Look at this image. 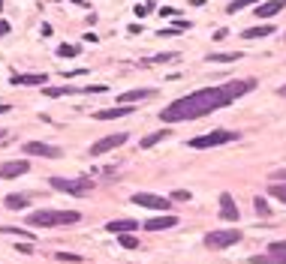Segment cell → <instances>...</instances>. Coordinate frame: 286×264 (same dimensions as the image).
Returning a JSON list of instances; mask_svg holds the SVG:
<instances>
[{
  "label": "cell",
  "instance_id": "1",
  "mask_svg": "<svg viewBox=\"0 0 286 264\" xmlns=\"http://www.w3.org/2000/svg\"><path fill=\"white\" fill-rule=\"evenodd\" d=\"M256 87V78H244V81H229V84H211L202 87L196 93H187L181 99H175L172 105H166L160 111L163 123H178V120H199L205 114H214V111L226 108L229 102H235L238 96L250 93Z\"/></svg>",
  "mask_w": 286,
  "mask_h": 264
},
{
  "label": "cell",
  "instance_id": "2",
  "mask_svg": "<svg viewBox=\"0 0 286 264\" xmlns=\"http://www.w3.org/2000/svg\"><path fill=\"white\" fill-rule=\"evenodd\" d=\"M79 210H33L27 216V225H40V228H51V225H73L79 222Z\"/></svg>",
  "mask_w": 286,
  "mask_h": 264
},
{
  "label": "cell",
  "instance_id": "3",
  "mask_svg": "<svg viewBox=\"0 0 286 264\" xmlns=\"http://www.w3.org/2000/svg\"><path fill=\"white\" fill-rule=\"evenodd\" d=\"M51 189L66 192V195H88L94 189L91 177H51Z\"/></svg>",
  "mask_w": 286,
  "mask_h": 264
},
{
  "label": "cell",
  "instance_id": "4",
  "mask_svg": "<svg viewBox=\"0 0 286 264\" xmlns=\"http://www.w3.org/2000/svg\"><path fill=\"white\" fill-rule=\"evenodd\" d=\"M241 132H229V129H214V132H205L199 138L190 141L193 150H205V147H220V144H229V141H238Z\"/></svg>",
  "mask_w": 286,
  "mask_h": 264
},
{
  "label": "cell",
  "instance_id": "5",
  "mask_svg": "<svg viewBox=\"0 0 286 264\" xmlns=\"http://www.w3.org/2000/svg\"><path fill=\"white\" fill-rule=\"evenodd\" d=\"M241 240V231L238 228H220V231H211L208 237H205V246H211V249H226V246H232V243H238Z\"/></svg>",
  "mask_w": 286,
  "mask_h": 264
},
{
  "label": "cell",
  "instance_id": "6",
  "mask_svg": "<svg viewBox=\"0 0 286 264\" xmlns=\"http://www.w3.org/2000/svg\"><path fill=\"white\" fill-rule=\"evenodd\" d=\"M24 153L27 156H46V159H60L63 150L54 147V144H43V141H27L24 144Z\"/></svg>",
  "mask_w": 286,
  "mask_h": 264
},
{
  "label": "cell",
  "instance_id": "7",
  "mask_svg": "<svg viewBox=\"0 0 286 264\" xmlns=\"http://www.w3.org/2000/svg\"><path fill=\"white\" fill-rule=\"evenodd\" d=\"M133 204H136V207H148V210H163V213L172 207L169 198H160V195H151V192H136V195H133Z\"/></svg>",
  "mask_w": 286,
  "mask_h": 264
},
{
  "label": "cell",
  "instance_id": "8",
  "mask_svg": "<svg viewBox=\"0 0 286 264\" xmlns=\"http://www.w3.org/2000/svg\"><path fill=\"white\" fill-rule=\"evenodd\" d=\"M124 141H127V132H118V135H105V138H99L96 144H91V156H102V153H109V150L121 147Z\"/></svg>",
  "mask_w": 286,
  "mask_h": 264
},
{
  "label": "cell",
  "instance_id": "9",
  "mask_svg": "<svg viewBox=\"0 0 286 264\" xmlns=\"http://www.w3.org/2000/svg\"><path fill=\"white\" fill-rule=\"evenodd\" d=\"M286 9V0H268V3H259L256 6V18H274L277 12H283Z\"/></svg>",
  "mask_w": 286,
  "mask_h": 264
},
{
  "label": "cell",
  "instance_id": "10",
  "mask_svg": "<svg viewBox=\"0 0 286 264\" xmlns=\"http://www.w3.org/2000/svg\"><path fill=\"white\" fill-rule=\"evenodd\" d=\"M30 168L27 159H15V162H0V177H18Z\"/></svg>",
  "mask_w": 286,
  "mask_h": 264
},
{
  "label": "cell",
  "instance_id": "11",
  "mask_svg": "<svg viewBox=\"0 0 286 264\" xmlns=\"http://www.w3.org/2000/svg\"><path fill=\"white\" fill-rule=\"evenodd\" d=\"M136 228H139V222H133V219H112L105 225V231H112V234H130Z\"/></svg>",
  "mask_w": 286,
  "mask_h": 264
},
{
  "label": "cell",
  "instance_id": "12",
  "mask_svg": "<svg viewBox=\"0 0 286 264\" xmlns=\"http://www.w3.org/2000/svg\"><path fill=\"white\" fill-rule=\"evenodd\" d=\"M178 225V216H154L145 222V228L148 231H163V228H175Z\"/></svg>",
  "mask_w": 286,
  "mask_h": 264
},
{
  "label": "cell",
  "instance_id": "13",
  "mask_svg": "<svg viewBox=\"0 0 286 264\" xmlns=\"http://www.w3.org/2000/svg\"><path fill=\"white\" fill-rule=\"evenodd\" d=\"M220 204H223V207H220V216H223L226 222H235V219H238V207H235V201H232L229 192L220 195Z\"/></svg>",
  "mask_w": 286,
  "mask_h": 264
},
{
  "label": "cell",
  "instance_id": "14",
  "mask_svg": "<svg viewBox=\"0 0 286 264\" xmlns=\"http://www.w3.org/2000/svg\"><path fill=\"white\" fill-rule=\"evenodd\" d=\"M127 114H133V108L130 105H121V108H102V111H96V120H115V117H127Z\"/></svg>",
  "mask_w": 286,
  "mask_h": 264
},
{
  "label": "cell",
  "instance_id": "15",
  "mask_svg": "<svg viewBox=\"0 0 286 264\" xmlns=\"http://www.w3.org/2000/svg\"><path fill=\"white\" fill-rule=\"evenodd\" d=\"M48 78H46V75H37V72H21V75H12V78H9V84H46Z\"/></svg>",
  "mask_w": 286,
  "mask_h": 264
},
{
  "label": "cell",
  "instance_id": "16",
  "mask_svg": "<svg viewBox=\"0 0 286 264\" xmlns=\"http://www.w3.org/2000/svg\"><path fill=\"white\" fill-rule=\"evenodd\" d=\"M250 264H286V252H262L250 258Z\"/></svg>",
  "mask_w": 286,
  "mask_h": 264
},
{
  "label": "cell",
  "instance_id": "17",
  "mask_svg": "<svg viewBox=\"0 0 286 264\" xmlns=\"http://www.w3.org/2000/svg\"><path fill=\"white\" fill-rule=\"evenodd\" d=\"M151 96H154L151 87H139V90H127V93H121V102L127 105V102H136V99L142 102V99H151Z\"/></svg>",
  "mask_w": 286,
  "mask_h": 264
},
{
  "label": "cell",
  "instance_id": "18",
  "mask_svg": "<svg viewBox=\"0 0 286 264\" xmlns=\"http://www.w3.org/2000/svg\"><path fill=\"white\" fill-rule=\"evenodd\" d=\"M271 33H274V24H259V27L244 30L241 36H244V39H262V36H271Z\"/></svg>",
  "mask_w": 286,
  "mask_h": 264
},
{
  "label": "cell",
  "instance_id": "19",
  "mask_svg": "<svg viewBox=\"0 0 286 264\" xmlns=\"http://www.w3.org/2000/svg\"><path fill=\"white\" fill-rule=\"evenodd\" d=\"M166 138H169V129H160V132H151L148 138H142V147H145V150H148V147H154V144H160V141H166Z\"/></svg>",
  "mask_w": 286,
  "mask_h": 264
},
{
  "label": "cell",
  "instance_id": "20",
  "mask_svg": "<svg viewBox=\"0 0 286 264\" xmlns=\"http://www.w3.org/2000/svg\"><path fill=\"white\" fill-rule=\"evenodd\" d=\"M9 210H21V207H27V195H6V201H3Z\"/></svg>",
  "mask_w": 286,
  "mask_h": 264
},
{
  "label": "cell",
  "instance_id": "21",
  "mask_svg": "<svg viewBox=\"0 0 286 264\" xmlns=\"http://www.w3.org/2000/svg\"><path fill=\"white\" fill-rule=\"evenodd\" d=\"M43 93L46 96H66V93H76V87H69V84H63V87H43Z\"/></svg>",
  "mask_w": 286,
  "mask_h": 264
},
{
  "label": "cell",
  "instance_id": "22",
  "mask_svg": "<svg viewBox=\"0 0 286 264\" xmlns=\"http://www.w3.org/2000/svg\"><path fill=\"white\" fill-rule=\"evenodd\" d=\"M253 3H256V0H232V3L226 6V12H232V15H235V12H241L244 6H253Z\"/></svg>",
  "mask_w": 286,
  "mask_h": 264
},
{
  "label": "cell",
  "instance_id": "23",
  "mask_svg": "<svg viewBox=\"0 0 286 264\" xmlns=\"http://www.w3.org/2000/svg\"><path fill=\"white\" fill-rule=\"evenodd\" d=\"M253 207H256V213H259V216H271V207H268V201H265V198H259V195H256V198H253Z\"/></svg>",
  "mask_w": 286,
  "mask_h": 264
},
{
  "label": "cell",
  "instance_id": "24",
  "mask_svg": "<svg viewBox=\"0 0 286 264\" xmlns=\"http://www.w3.org/2000/svg\"><path fill=\"white\" fill-rule=\"evenodd\" d=\"M208 60H214V63H232V60H241V54L235 51V54H211Z\"/></svg>",
  "mask_w": 286,
  "mask_h": 264
},
{
  "label": "cell",
  "instance_id": "25",
  "mask_svg": "<svg viewBox=\"0 0 286 264\" xmlns=\"http://www.w3.org/2000/svg\"><path fill=\"white\" fill-rule=\"evenodd\" d=\"M0 231H3V234H18V237H27V240L33 237L30 231H24V228H15V225H3V228H0Z\"/></svg>",
  "mask_w": 286,
  "mask_h": 264
},
{
  "label": "cell",
  "instance_id": "26",
  "mask_svg": "<svg viewBox=\"0 0 286 264\" xmlns=\"http://www.w3.org/2000/svg\"><path fill=\"white\" fill-rule=\"evenodd\" d=\"M271 195L286 204V183H271Z\"/></svg>",
  "mask_w": 286,
  "mask_h": 264
},
{
  "label": "cell",
  "instance_id": "27",
  "mask_svg": "<svg viewBox=\"0 0 286 264\" xmlns=\"http://www.w3.org/2000/svg\"><path fill=\"white\" fill-rule=\"evenodd\" d=\"M57 54H60V57H76V54H79V45H60Z\"/></svg>",
  "mask_w": 286,
  "mask_h": 264
},
{
  "label": "cell",
  "instance_id": "28",
  "mask_svg": "<svg viewBox=\"0 0 286 264\" xmlns=\"http://www.w3.org/2000/svg\"><path fill=\"white\" fill-rule=\"evenodd\" d=\"M121 246H127V249H136V246H139V240H136L133 234H121Z\"/></svg>",
  "mask_w": 286,
  "mask_h": 264
},
{
  "label": "cell",
  "instance_id": "29",
  "mask_svg": "<svg viewBox=\"0 0 286 264\" xmlns=\"http://www.w3.org/2000/svg\"><path fill=\"white\" fill-rule=\"evenodd\" d=\"M154 63H172V60H178V54H157V57H151Z\"/></svg>",
  "mask_w": 286,
  "mask_h": 264
},
{
  "label": "cell",
  "instance_id": "30",
  "mask_svg": "<svg viewBox=\"0 0 286 264\" xmlns=\"http://www.w3.org/2000/svg\"><path fill=\"white\" fill-rule=\"evenodd\" d=\"M172 198H175V201H190V192H187V189H175Z\"/></svg>",
  "mask_w": 286,
  "mask_h": 264
},
{
  "label": "cell",
  "instance_id": "31",
  "mask_svg": "<svg viewBox=\"0 0 286 264\" xmlns=\"http://www.w3.org/2000/svg\"><path fill=\"white\" fill-rule=\"evenodd\" d=\"M57 261H82V255H73V252H57Z\"/></svg>",
  "mask_w": 286,
  "mask_h": 264
},
{
  "label": "cell",
  "instance_id": "32",
  "mask_svg": "<svg viewBox=\"0 0 286 264\" xmlns=\"http://www.w3.org/2000/svg\"><path fill=\"white\" fill-rule=\"evenodd\" d=\"M271 252H286V240H274V243H271Z\"/></svg>",
  "mask_w": 286,
  "mask_h": 264
},
{
  "label": "cell",
  "instance_id": "33",
  "mask_svg": "<svg viewBox=\"0 0 286 264\" xmlns=\"http://www.w3.org/2000/svg\"><path fill=\"white\" fill-rule=\"evenodd\" d=\"M160 15H166V18H172V15H178V9H175V6H163V9H160Z\"/></svg>",
  "mask_w": 286,
  "mask_h": 264
},
{
  "label": "cell",
  "instance_id": "34",
  "mask_svg": "<svg viewBox=\"0 0 286 264\" xmlns=\"http://www.w3.org/2000/svg\"><path fill=\"white\" fill-rule=\"evenodd\" d=\"M271 180H274V183H277V180H283V183H286V168H280V171H274V174H271Z\"/></svg>",
  "mask_w": 286,
  "mask_h": 264
},
{
  "label": "cell",
  "instance_id": "35",
  "mask_svg": "<svg viewBox=\"0 0 286 264\" xmlns=\"http://www.w3.org/2000/svg\"><path fill=\"white\" fill-rule=\"evenodd\" d=\"M226 36H229V30H223V27H220L217 33H214V39H217V42H220V39H226Z\"/></svg>",
  "mask_w": 286,
  "mask_h": 264
},
{
  "label": "cell",
  "instance_id": "36",
  "mask_svg": "<svg viewBox=\"0 0 286 264\" xmlns=\"http://www.w3.org/2000/svg\"><path fill=\"white\" fill-rule=\"evenodd\" d=\"M9 33V21H0V36H6Z\"/></svg>",
  "mask_w": 286,
  "mask_h": 264
},
{
  "label": "cell",
  "instance_id": "37",
  "mask_svg": "<svg viewBox=\"0 0 286 264\" xmlns=\"http://www.w3.org/2000/svg\"><path fill=\"white\" fill-rule=\"evenodd\" d=\"M9 111H12V105H3V102H0V114H9Z\"/></svg>",
  "mask_w": 286,
  "mask_h": 264
},
{
  "label": "cell",
  "instance_id": "38",
  "mask_svg": "<svg viewBox=\"0 0 286 264\" xmlns=\"http://www.w3.org/2000/svg\"><path fill=\"white\" fill-rule=\"evenodd\" d=\"M69 3H85V0H69Z\"/></svg>",
  "mask_w": 286,
  "mask_h": 264
},
{
  "label": "cell",
  "instance_id": "39",
  "mask_svg": "<svg viewBox=\"0 0 286 264\" xmlns=\"http://www.w3.org/2000/svg\"><path fill=\"white\" fill-rule=\"evenodd\" d=\"M280 96H286V87H280Z\"/></svg>",
  "mask_w": 286,
  "mask_h": 264
},
{
  "label": "cell",
  "instance_id": "40",
  "mask_svg": "<svg viewBox=\"0 0 286 264\" xmlns=\"http://www.w3.org/2000/svg\"><path fill=\"white\" fill-rule=\"evenodd\" d=\"M0 9H3V0H0Z\"/></svg>",
  "mask_w": 286,
  "mask_h": 264
}]
</instances>
